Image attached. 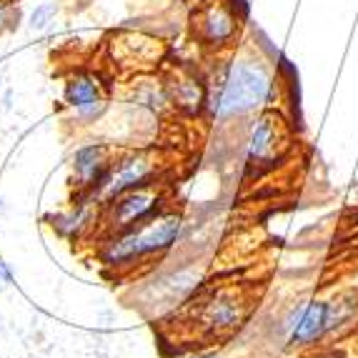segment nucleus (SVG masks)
<instances>
[{"instance_id": "f257e3e1", "label": "nucleus", "mask_w": 358, "mask_h": 358, "mask_svg": "<svg viewBox=\"0 0 358 358\" xmlns=\"http://www.w3.org/2000/svg\"><path fill=\"white\" fill-rule=\"evenodd\" d=\"M275 80L261 58L238 55L223 71L215 90H208V113L215 123L243 120L273 103Z\"/></svg>"}, {"instance_id": "f03ea898", "label": "nucleus", "mask_w": 358, "mask_h": 358, "mask_svg": "<svg viewBox=\"0 0 358 358\" xmlns=\"http://www.w3.org/2000/svg\"><path fill=\"white\" fill-rule=\"evenodd\" d=\"M185 228V218L180 210L163 208L148 221L131 226L126 231L101 236L98 261L115 273H128L150 258H161L180 241Z\"/></svg>"}, {"instance_id": "7ed1b4c3", "label": "nucleus", "mask_w": 358, "mask_h": 358, "mask_svg": "<svg viewBox=\"0 0 358 358\" xmlns=\"http://www.w3.org/2000/svg\"><path fill=\"white\" fill-rule=\"evenodd\" d=\"M248 318V299L245 293L236 286L213 288L198 301L193 308L191 323L196 329L198 338L218 341L236 334Z\"/></svg>"}, {"instance_id": "20e7f679", "label": "nucleus", "mask_w": 358, "mask_h": 358, "mask_svg": "<svg viewBox=\"0 0 358 358\" xmlns=\"http://www.w3.org/2000/svg\"><path fill=\"white\" fill-rule=\"evenodd\" d=\"M161 176V163L153 153H145V150H128V153H120L113 158L110 168H108L103 183L96 188V193L88 198L93 203L103 206L113 198L123 196L128 191H136V188H143L158 180ZM78 201V198H76Z\"/></svg>"}, {"instance_id": "39448f33", "label": "nucleus", "mask_w": 358, "mask_h": 358, "mask_svg": "<svg viewBox=\"0 0 358 358\" xmlns=\"http://www.w3.org/2000/svg\"><path fill=\"white\" fill-rule=\"evenodd\" d=\"M163 208H168V196L158 183L123 193L101 208V221H98L101 236H110V233L138 226V223L153 218L155 213H161Z\"/></svg>"}, {"instance_id": "423d86ee", "label": "nucleus", "mask_w": 358, "mask_h": 358, "mask_svg": "<svg viewBox=\"0 0 358 358\" xmlns=\"http://www.w3.org/2000/svg\"><path fill=\"white\" fill-rule=\"evenodd\" d=\"M203 273L196 266L185 268H171L155 273L150 281H145L138 291V306L148 313H168L173 310L180 301L191 299L201 288Z\"/></svg>"}, {"instance_id": "0eeeda50", "label": "nucleus", "mask_w": 358, "mask_h": 358, "mask_svg": "<svg viewBox=\"0 0 358 358\" xmlns=\"http://www.w3.org/2000/svg\"><path fill=\"white\" fill-rule=\"evenodd\" d=\"M286 126L275 110L266 108L256 115L248 133H245V163L248 168H268L281 161L286 153Z\"/></svg>"}, {"instance_id": "6e6552de", "label": "nucleus", "mask_w": 358, "mask_h": 358, "mask_svg": "<svg viewBox=\"0 0 358 358\" xmlns=\"http://www.w3.org/2000/svg\"><path fill=\"white\" fill-rule=\"evenodd\" d=\"M283 331L291 348H313L329 338V301L308 299L293 303L283 316Z\"/></svg>"}, {"instance_id": "1a4fd4ad", "label": "nucleus", "mask_w": 358, "mask_h": 358, "mask_svg": "<svg viewBox=\"0 0 358 358\" xmlns=\"http://www.w3.org/2000/svg\"><path fill=\"white\" fill-rule=\"evenodd\" d=\"M63 101L71 108L73 120H78L80 126H90V123L101 120L103 113L108 110L106 83L101 80L98 73L76 71L66 78Z\"/></svg>"}, {"instance_id": "9d476101", "label": "nucleus", "mask_w": 358, "mask_h": 358, "mask_svg": "<svg viewBox=\"0 0 358 358\" xmlns=\"http://www.w3.org/2000/svg\"><path fill=\"white\" fill-rule=\"evenodd\" d=\"M113 158V148L108 143H85L73 153L71 171L78 201H88L96 193V188L106 178Z\"/></svg>"}, {"instance_id": "9b49d317", "label": "nucleus", "mask_w": 358, "mask_h": 358, "mask_svg": "<svg viewBox=\"0 0 358 358\" xmlns=\"http://www.w3.org/2000/svg\"><path fill=\"white\" fill-rule=\"evenodd\" d=\"M193 30H196V38L203 48H228L236 41V36H238V15L226 3H221V0L206 3L193 15Z\"/></svg>"}, {"instance_id": "f8f14e48", "label": "nucleus", "mask_w": 358, "mask_h": 358, "mask_svg": "<svg viewBox=\"0 0 358 358\" xmlns=\"http://www.w3.org/2000/svg\"><path fill=\"white\" fill-rule=\"evenodd\" d=\"M101 221V206L93 203V201H76L73 198V206L66 210V213H58L53 218V228L66 236V238H83L90 228Z\"/></svg>"}, {"instance_id": "ddd939ff", "label": "nucleus", "mask_w": 358, "mask_h": 358, "mask_svg": "<svg viewBox=\"0 0 358 358\" xmlns=\"http://www.w3.org/2000/svg\"><path fill=\"white\" fill-rule=\"evenodd\" d=\"M358 299L353 293H341L329 301V338L358 326Z\"/></svg>"}, {"instance_id": "4468645a", "label": "nucleus", "mask_w": 358, "mask_h": 358, "mask_svg": "<svg viewBox=\"0 0 358 358\" xmlns=\"http://www.w3.org/2000/svg\"><path fill=\"white\" fill-rule=\"evenodd\" d=\"M55 10H58L55 3H43V6H38L36 10H33V15H30V30L48 28L55 18Z\"/></svg>"}, {"instance_id": "2eb2a0df", "label": "nucleus", "mask_w": 358, "mask_h": 358, "mask_svg": "<svg viewBox=\"0 0 358 358\" xmlns=\"http://www.w3.org/2000/svg\"><path fill=\"white\" fill-rule=\"evenodd\" d=\"M10 281H13V275H10V271H8V266L6 263H0V291H3Z\"/></svg>"}, {"instance_id": "dca6fc26", "label": "nucleus", "mask_w": 358, "mask_h": 358, "mask_svg": "<svg viewBox=\"0 0 358 358\" xmlns=\"http://www.w3.org/2000/svg\"><path fill=\"white\" fill-rule=\"evenodd\" d=\"M185 358H218L215 353H191V356H185Z\"/></svg>"}, {"instance_id": "f3484780", "label": "nucleus", "mask_w": 358, "mask_h": 358, "mask_svg": "<svg viewBox=\"0 0 358 358\" xmlns=\"http://www.w3.org/2000/svg\"><path fill=\"white\" fill-rule=\"evenodd\" d=\"M308 358H331V356H323V353H318V356H308Z\"/></svg>"}]
</instances>
